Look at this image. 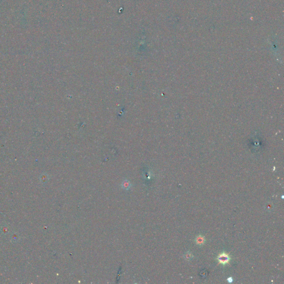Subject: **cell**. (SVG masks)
Instances as JSON below:
<instances>
[{"instance_id":"obj_4","label":"cell","mask_w":284,"mask_h":284,"mask_svg":"<svg viewBox=\"0 0 284 284\" xmlns=\"http://www.w3.org/2000/svg\"><path fill=\"white\" fill-rule=\"evenodd\" d=\"M227 281H228V282H229V283H232V282H233V278H231V277H230V278H228L227 279Z\"/></svg>"},{"instance_id":"obj_3","label":"cell","mask_w":284,"mask_h":284,"mask_svg":"<svg viewBox=\"0 0 284 284\" xmlns=\"http://www.w3.org/2000/svg\"><path fill=\"white\" fill-rule=\"evenodd\" d=\"M196 243L198 245H202L205 242V238L204 236L199 235L196 238Z\"/></svg>"},{"instance_id":"obj_2","label":"cell","mask_w":284,"mask_h":284,"mask_svg":"<svg viewBox=\"0 0 284 284\" xmlns=\"http://www.w3.org/2000/svg\"><path fill=\"white\" fill-rule=\"evenodd\" d=\"M131 186H132V184L128 180H124L122 183V187L123 189L128 190L131 188Z\"/></svg>"},{"instance_id":"obj_1","label":"cell","mask_w":284,"mask_h":284,"mask_svg":"<svg viewBox=\"0 0 284 284\" xmlns=\"http://www.w3.org/2000/svg\"><path fill=\"white\" fill-rule=\"evenodd\" d=\"M217 260L219 261V264L225 265V264H229V261L231 260V258L229 256V254L225 253H222L218 255Z\"/></svg>"}]
</instances>
